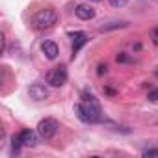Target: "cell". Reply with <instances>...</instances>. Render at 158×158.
<instances>
[{
	"instance_id": "1",
	"label": "cell",
	"mask_w": 158,
	"mask_h": 158,
	"mask_svg": "<svg viewBox=\"0 0 158 158\" xmlns=\"http://www.w3.org/2000/svg\"><path fill=\"white\" fill-rule=\"evenodd\" d=\"M74 114L84 123H97L101 119V106L93 93H82V102L74 106Z\"/></svg>"
},
{
	"instance_id": "2",
	"label": "cell",
	"mask_w": 158,
	"mask_h": 158,
	"mask_svg": "<svg viewBox=\"0 0 158 158\" xmlns=\"http://www.w3.org/2000/svg\"><path fill=\"white\" fill-rule=\"evenodd\" d=\"M56 23H58V13H56L54 10H50V8L39 10V11L34 15V19H32V24H34L35 30H48V28H52Z\"/></svg>"
},
{
	"instance_id": "3",
	"label": "cell",
	"mask_w": 158,
	"mask_h": 158,
	"mask_svg": "<svg viewBox=\"0 0 158 158\" xmlns=\"http://www.w3.org/2000/svg\"><path fill=\"white\" fill-rule=\"evenodd\" d=\"M45 80H47V84L52 86V88L63 86V84L67 82V69H65L63 65H58V67L50 69V71L47 73V76H45Z\"/></svg>"
},
{
	"instance_id": "4",
	"label": "cell",
	"mask_w": 158,
	"mask_h": 158,
	"mask_svg": "<svg viewBox=\"0 0 158 158\" xmlns=\"http://www.w3.org/2000/svg\"><path fill=\"white\" fill-rule=\"evenodd\" d=\"M58 130H60V125H58V121L52 119V117H47V119L39 121V125H37V134H39L43 139H52V138L58 134Z\"/></svg>"
},
{
	"instance_id": "5",
	"label": "cell",
	"mask_w": 158,
	"mask_h": 158,
	"mask_svg": "<svg viewBox=\"0 0 158 158\" xmlns=\"http://www.w3.org/2000/svg\"><path fill=\"white\" fill-rule=\"evenodd\" d=\"M28 93H30V97L34 101H45V99H48V88L43 82H34L30 86Z\"/></svg>"
},
{
	"instance_id": "6",
	"label": "cell",
	"mask_w": 158,
	"mask_h": 158,
	"mask_svg": "<svg viewBox=\"0 0 158 158\" xmlns=\"http://www.w3.org/2000/svg\"><path fill=\"white\" fill-rule=\"evenodd\" d=\"M74 15L80 21H91L95 17V10L91 6H88V4H78L74 8Z\"/></svg>"
},
{
	"instance_id": "7",
	"label": "cell",
	"mask_w": 158,
	"mask_h": 158,
	"mask_svg": "<svg viewBox=\"0 0 158 158\" xmlns=\"http://www.w3.org/2000/svg\"><path fill=\"white\" fill-rule=\"evenodd\" d=\"M17 136H19V139H21V143H23L24 147H34V145L37 143V136H39V134H35V132L30 130V128H24V130H21Z\"/></svg>"
},
{
	"instance_id": "8",
	"label": "cell",
	"mask_w": 158,
	"mask_h": 158,
	"mask_svg": "<svg viewBox=\"0 0 158 158\" xmlns=\"http://www.w3.org/2000/svg\"><path fill=\"white\" fill-rule=\"evenodd\" d=\"M41 52L45 54L47 60H54L60 50H58V45H56L54 41H43V43H41Z\"/></svg>"
},
{
	"instance_id": "9",
	"label": "cell",
	"mask_w": 158,
	"mask_h": 158,
	"mask_svg": "<svg viewBox=\"0 0 158 158\" xmlns=\"http://www.w3.org/2000/svg\"><path fill=\"white\" fill-rule=\"evenodd\" d=\"M88 41V35L84 32H74L73 34V56H76V52L80 50Z\"/></svg>"
},
{
	"instance_id": "10",
	"label": "cell",
	"mask_w": 158,
	"mask_h": 158,
	"mask_svg": "<svg viewBox=\"0 0 158 158\" xmlns=\"http://www.w3.org/2000/svg\"><path fill=\"white\" fill-rule=\"evenodd\" d=\"M110 4H112L114 8H123V6L128 4V0H110Z\"/></svg>"
},
{
	"instance_id": "11",
	"label": "cell",
	"mask_w": 158,
	"mask_h": 158,
	"mask_svg": "<svg viewBox=\"0 0 158 158\" xmlns=\"http://www.w3.org/2000/svg\"><path fill=\"white\" fill-rule=\"evenodd\" d=\"M117 26H127V23H112L110 26H102L101 32H106V30H112V28H117Z\"/></svg>"
},
{
	"instance_id": "12",
	"label": "cell",
	"mask_w": 158,
	"mask_h": 158,
	"mask_svg": "<svg viewBox=\"0 0 158 158\" xmlns=\"http://www.w3.org/2000/svg\"><path fill=\"white\" fill-rule=\"evenodd\" d=\"M143 156H156L158 158V149H147V151H143Z\"/></svg>"
},
{
	"instance_id": "13",
	"label": "cell",
	"mask_w": 158,
	"mask_h": 158,
	"mask_svg": "<svg viewBox=\"0 0 158 158\" xmlns=\"http://www.w3.org/2000/svg\"><path fill=\"white\" fill-rule=\"evenodd\" d=\"M149 99L151 101H158V89H151L149 91Z\"/></svg>"
},
{
	"instance_id": "14",
	"label": "cell",
	"mask_w": 158,
	"mask_h": 158,
	"mask_svg": "<svg viewBox=\"0 0 158 158\" xmlns=\"http://www.w3.org/2000/svg\"><path fill=\"white\" fill-rule=\"evenodd\" d=\"M152 37H154V39H152V41H154V45H158V28H154V30H152Z\"/></svg>"
},
{
	"instance_id": "15",
	"label": "cell",
	"mask_w": 158,
	"mask_h": 158,
	"mask_svg": "<svg viewBox=\"0 0 158 158\" xmlns=\"http://www.w3.org/2000/svg\"><path fill=\"white\" fill-rule=\"evenodd\" d=\"M91 2H102V0H91Z\"/></svg>"
},
{
	"instance_id": "16",
	"label": "cell",
	"mask_w": 158,
	"mask_h": 158,
	"mask_svg": "<svg viewBox=\"0 0 158 158\" xmlns=\"http://www.w3.org/2000/svg\"><path fill=\"white\" fill-rule=\"evenodd\" d=\"M156 2H158V0H156Z\"/></svg>"
}]
</instances>
